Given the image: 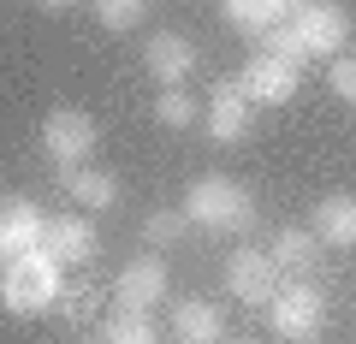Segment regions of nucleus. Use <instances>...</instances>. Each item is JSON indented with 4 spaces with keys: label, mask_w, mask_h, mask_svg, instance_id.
Instances as JSON below:
<instances>
[{
    "label": "nucleus",
    "mask_w": 356,
    "mask_h": 344,
    "mask_svg": "<svg viewBox=\"0 0 356 344\" xmlns=\"http://www.w3.org/2000/svg\"><path fill=\"white\" fill-rule=\"evenodd\" d=\"M184 220L202 226V231H232V238H243V231L255 226V196L243 190V184L208 172V179H196L191 196H184Z\"/></svg>",
    "instance_id": "obj_1"
},
{
    "label": "nucleus",
    "mask_w": 356,
    "mask_h": 344,
    "mask_svg": "<svg viewBox=\"0 0 356 344\" xmlns=\"http://www.w3.org/2000/svg\"><path fill=\"white\" fill-rule=\"evenodd\" d=\"M60 285H65V268L48 249H30V255H18L13 268H0V303L13 315H42V309H54Z\"/></svg>",
    "instance_id": "obj_2"
},
{
    "label": "nucleus",
    "mask_w": 356,
    "mask_h": 344,
    "mask_svg": "<svg viewBox=\"0 0 356 344\" xmlns=\"http://www.w3.org/2000/svg\"><path fill=\"white\" fill-rule=\"evenodd\" d=\"M267 327H273V338L280 344H315L321 332H327V297H321V285L309 279H291L273 291V303H267Z\"/></svg>",
    "instance_id": "obj_3"
},
{
    "label": "nucleus",
    "mask_w": 356,
    "mask_h": 344,
    "mask_svg": "<svg viewBox=\"0 0 356 344\" xmlns=\"http://www.w3.org/2000/svg\"><path fill=\"white\" fill-rule=\"evenodd\" d=\"M95 142H102V131H95V119H89L83 107H54V113L42 119V154H48L54 166H89Z\"/></svg>",
    "instance_id": "obj_4"
},
{
    "label": "nucleus",
    "mask_w": 356,
    "mask_h": 344,
    "mask_svg": "<svg viewBox=\"0 0 356 344\" xmlns=\"http://www.w3.org/2000/svg\"><path fill=\"white\" fill-rule=\"evenodd\" d=\"M226 291L238 297V303H250V309H267V303H273V291H280V268H273V255L255 249V243L232 249L226 255Z\"/></svg>",
    "instance_id": "obj_5"
},
{
    "label": "nucleus",
    "mask_w": 356,
    "mask_h": 344,
    "mask_svg": "<svg viewBox=\"0 0 356 344\" xmlns=\"http://www.w3.org/2000/svg\"><path fill=\"white\" fill-rule=\"evenodd\" d=\"M297 83H303V65L273 60L267 48H255V54H250V65L238 72V90L250 95L255 107H285V101L297 95Z\"/></svg>",
    "instance_id": "obj_6"
},
{
    "label": "nucleus",
    "mask_w": 356,
    "mask_h": 344,
    "mask_svg": "<svg viewBox=\"0 0 356 344\" xmlns=\"http://www.w3.org/2000/svg\"><path fill=\"white\" fill-rule=\"evenodd\" d=\"M291 24H297V36H303L309 60H339L344 42H350V13H344L339 0H309Z\"/></svg>",
    "instance_id": "obj_7"
},
{
    "label": "nucleus",
    "mask_w": 356,
    "mask_h": 344,
    "mask_svg": "<svg viewBox=\"0 0 356 344\" xmlns=\"http://www.w3.org/2000/svg\"><path fill=\"white\" fill-rule=\"evenodd\" d=\"M42 231H48V208H36L30 196H0V268L42 249Z\"/></svg>",
    "instance_id": "obj_8"
},
{
    "label": "nucleus",
    "mask_w": 356,
    "mask_h": 344,
    "mask_svg": "<svg viewBox=\"0 0 356 344\" xmlns=\"http://www.w3.org/2000/svg\"><path fill=\"white\" fill-rule=\"evenodd\" d=\"M42 249H48L60 268H83V261H95V249H102V238H95V220H89L83 208H72V214H48Z\"/></svg>",
    "instance_id": "obj_9"
},
{
    "label": "nucleus",
    "mask_w": 356,
    "mask_h": 344,
    "mask_svg": "<svg viewBox=\"0 0 356 344\" xmlns=\"http://www.w3.org/2000/svg\"><path fill=\"white\" fill-rule=\"evenodd\" d=\"M143 65L161 90H184V77L196 72V42L178 36V30H154L149 48H143Z\"/></svg>",
    "instance_id": "obj_10"
},
{
    "label": "nucleus",
    "mask_w": 356,
    "mask_h": 344,
    "mask_svg": "<svg viewBox=\"0 0 356 344\" xmlns=\"http://www.w3.org/2000/svg\"><path fill=\"white\" fill-rule=\"evenodd\" d=\"M113 297H119V309H154V303H166V261H161V249L131 255L125 273L113 279Z\"/></svg>",
    "instance_id": "obj_11"
},
{
    "label": "nucleus",
    "mask_w": 356,
    "mask_h": 344,
    "mask_svg": "<svg viewBox=\"0 0 356 344\" xmlns=\"http://www.w3.org/2000/svg\"><path fill=\"white\" fill-rule=\"evenodd\" d=\"M250 125H255V101L238 90V77L214 83V95H208V137L214 142H243Z\"/></svg>",
    "instance_id": "obj_12"
},
{
    "label": "nucleus",
    "mask_w": 356,
    "mask_h": 344,
    "mask_svg": "<svg viewBox=\"0 0 356 344\" xmlns=\"http://www.w3.org/2000/svg\"><path fill=\"white\" fill-rule=\"evenodd\" d=\"M267 255H273V268H280V273L309 279V273L321 268V238H315V226H280L273 243H267Z\"/></svg>",
    "instance_id": "obj_13"
},
{
    "label": "nucleus",
    "mask_w": 356,
    "mask_h": 344,
    "mask_svg": "<svg viewBox=\"0 0 356 344\" xmlns=\"http://www.w3.org/2000/svg\"><path fill=\"white\" fill-rule=\"evenodd\" d=\"M309 0H226V24L238 30V36H255L261 42L273 24H285V18H297Z\"/></svg>",
    "instance_id": "obj_14"
},
{
    "label": "nucleus",
    "mask_w": 356,
    "mask_h": 344,
    "mask_svg": "<svg viewBox=\"0 0 356 344\" xmlns=\"http://www.w3.org/2000/svg\"><path fill=\"white\" fill-rule=\"evenodd\" d=\"M60 184H65V196H72L83 214H107V208L119 202V179L102 172V166H60Z\"/></svg>",
    "instance_id": "obj_15"
},
{
    "label": "nucleus",
    "mask_w": 356,
    "mask_h": 344,
    "mask_svg": "<svg viewBox=\"0 0 356 344\" xmlns=\"http://www.w3.org/2000/svg\"><path fill=\"white\" fill-rule=\"evenodd\" d=\"M172 338L178 344H220V338H226V315H220V303H208V297H184V303L172 309Z\"/></svg>",
    "instance_id": "obj_16"
},
{
    "label": "nucleus",
    "mask_w": 356,
    "mask_h": 344,
    "mask_svg": "<svg viewBox=\"0 0 356 344\" xmlns=\"http://www.w3.org/2000/svg\"><path fill=\"white\" fill-rule=\"evenodd\" d=\"M315 238L332 243V249H356V196L332 190L315 202Z\"/></svg>",
    "instance_id": "obj_17"
},
{
    "label": "nucleus",
    "mask_w": 356,
    "mask_h": 344,
    "mask_svg": "<svg viewBox=\"0 0 356 344\" xmlns=\"http://www.w3.org/2000/svg\"><path fill=\"white\" fill-rule=\"evenodd\" d=\"M102 344H161V338H154L149 309H119L102 320Z\"/></svg>",
    "instance_id": "obj_18"
},
{
    "label": "nucleus",
    "mask_w": 356,
    "mask_h": 344,
    "mask_svg": "<svg viewBox=\"0 0 356 344\" xmlns=\"http://www.w3.org/2000/svg\"><path fill=\"white\" fill-rule=\"evenodd\" d=\"M184 226H191L184 208H149V214H143V243H149V249H166V243H178Z\"/></svg>",
    "instance_id": "obj_19"
},
{
    "label": "nucleus",
    "mask_w": 356,
    "mask_h": 344,
    "mask_svg": "<svg viewBox=\"0 0 356 344\" xmlns=\"http://www.w3.org/2000/svg\"><path fill=\"white\" fill-rule=\"evenodd\" d=\"M154 125L191 131V125H196V101H191L184 90H161V95H154Z\"/></svg>",
    "instance_id": "obj_20"
},
{
    "label": "nucleus",
    "mask_w": 356,
    "mask_h": 344,
    "mask_svg": "<svg viewBox=\"0 0 356 344\" xmlns=\"http://www.w3.org/2000/svg\"><path fill=\"white\" fill-rule=\"evenodd\" d=\"M54 309H60L65 327H83V320H95V309H102V297L89 291V285H60V297H54Z\"/></svg>",
    "instance_id": "obj_21"
},
{
    "label": "nucleus",
    "mask_w": 356,
    "mask_h": 344,
    "mask_svg": "<svg viewBox=\"0 0 356 344\" xmlns=\"http://www.w3.org/2000/svg\"><path fill=\"white\" fill-rule=\"evenodd\" d=\"M261 48L273 54V60H285V65H309V48H303V36H297V24H291V18L267 30V36H261Z\"/></svg>",
    "instance_id": "obj_22"
},
{
    "label": "nucleus",
    "mask_w": 356,
    "mask_h": 344,
    "mask_svg": "<svg viewBox=\"0 0 356 344\" xmlns=\"http://www.w3.org/2000/svg\"><path fill=\"white\" fill-rule=\"evenodd\" d=\"M102 30H137L143 24V0H89Z\"/></svg>",
    "instance_id": "obj_23"
},
{
    "label": "nucleus",
    "mask_w": 356,
    "mask_h": 344,
    "mask_svg": "<svg viewBox=\"0 0 356 344\" xmlns=\"http://www.w3.org/2000/svg\"><path fill=\"white\" fill-rule=\"evenodd\" d=\"M327 83H332V95H339V101H356V60H350V54H339V60H332Z\"/></svg>",
    "instance_id": "obj_24"
},
{
    "label": "nucleus",
    "mask_w": 356,
    "mask_h": 344,
    "mask_svg": "<svg viewBox=\"0 0 356 344\" xmlns=\"http://www.w3.org/2000/svg\"><path fill=\"white\" fill-rule=\"evenodd\" d=\"M220 344H261L255 332H238V338H220Z\"/></svg>",
    "instance_id": "obj_25"
},
{
    "label": "nucleus",
    "mask_w": 356,
    "mask_h": 344,
    "mask_svg": "<svg viewBox=\"0 0 356 344\" xmlns=\"http://www.w3.org/2000/svg\"><path fill=\"white\" fill-rule=\"evenodd\" d=\"M42 6H48V13H60V6H72V0H42Z\"/></svg>",
    "instance_id": "obj_26"
},
{
    "label": "nucleus",
    "mask_w": 356,
    "mask_h": 344,
    "mask_svg": "<svg viewBox=\"0 0 356 344\" xmlns=\"http://www.w3.org/2000/svg\"><path fill=\"white\" fill-rule=\"evenodd\" d=\"M172 344H178V338H172Z\"/></svg>",
    "instance_id": "obj_27"
}]
</instances>
